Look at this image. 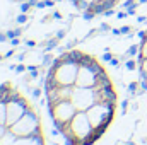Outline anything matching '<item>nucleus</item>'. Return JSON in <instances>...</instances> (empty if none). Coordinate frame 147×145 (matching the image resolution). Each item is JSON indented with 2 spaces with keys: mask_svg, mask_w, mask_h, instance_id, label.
<instances>
[{
  "mask_svg": "<svg viewBox=\"0 0 147 145\" xmlns=\"http://www.w3.org/2000/svg\"><path fill=\"white\" fill-rule=\"evenodd\" d=\"M46 2V7H53L55 5V0H45Z\"/></svg>",
  "mask_w": 147,
  "mask_h": 145,
  "instance_id": "45",
  "label": "nucleus"
},
{
  "mask_svg": "<svg viewBox=\"0 0 147 145\" xmlns=\"http://www.w3.org/2000/svg\"><path fill=\"white\" fill-rule=\"evenodd\" d=\"M116 3H118V0H99L98 3H94V5H92V12H94L96 15H103L106 10L115 9V7H116Z\"/></svg>",
  "mask_w": 147,
  "mask_h": 145,
  "instance_id": "8",
  "label": "nucleus"
},
{
  "mask_svg": "<svg viewBox=\"0 0 147 145\" xmlns=\"http://www.w3.org/2000/svg\"><path fill=\"white\" fill-rule=\"evenodd\" d=\"M2 60H3V55H0V62H2Z\"/></svg>",
  "mask_w": 147,
  "mask_h": 145,
  "instance_id": "50",
  "label": "nucleus"
},
{
  "mask_svg": "<svg viewBox=\"0 0 147 145\" xmlns=\"http://www.w3.org/2000/svg\"><path fill=\"white\" fill-rule=\"evenodd\" d=\"M51 15H53V19H62V14H60L58 10H53V14H51Z\"/></svg>",
  "mask_w": 147,
  "mask_h": 145,
  "instance_id": "39",
  "label": "nucleus"
},
{
  "mask_svg": "<svg viewBox=\"0 0 147 145\" xmlns=\"http://www.w3.org/2000/svg\"><path fill=\"white\" fill-rule=\"evenodd\" d=\"M125 68L127 70H139V62L128 58V60H125Z\"/></svg>",
  "mask_w": 147,
  "mask_h": 145,
  "instance_id": "15",
  "label": "nucleus"
},
{
  "mask_svg": "<svg viewBox=\"0 0 147 145\" xmlns=\"http://www.w3.org/2000/svg\"><path fill=\"white\" fill-rule=\"evenodd\" d=\"M55 2H62V0H55Z\"/></svg>",
  "mask_w": 147,
  "mask_h": 145,
  "instance_id": "51",
  "label": "nucleus"
},
{
  "mask_svg": "<svg viewBox=\"0 0 147 145\" xmlns=\"http://www.w3.org/2000/svg\"><path fill=\"white\" fill-rule=\"evenodd\" d=\"M111 60H113V53H111L110 50H106V51L101 55V62H108V63H110Z\"/></svg>",
  "mask_w": 147,
  "mask_h": 145,
  "instance_id": "22",
  "label": "nucleus"
},
{
  "mask_svg": "<svg viewBox=\"0 0 147 145\" xmlns=\"http://www.w3.org/2000/svg\"><path fill=\"white\" fill-rule=\"evenodd\" d=\"M139 53H140V43H139V44H132V46L128 48V51H127L125 55H127V56L130 58V56H137Z\"/></svg>",
  "mask_w": 147,
  "mask_h": 145,
  "instance_id": "14",
  "label": "nucleus"
},
{
  "mask_svg": "<svg viewBox=\"0 0 147 145\" xmlns=\"http://www.w3.org/2000/svg\"><path fill=\"white\" fill-rule=\"evenodd\" d=\"M16 55V50H9L5 55H3V58H10V56H14Z\"/></svg>",
  "mask_w": 147,
  "mask_h": 145,
  "instance_id": "35",
  "label": "nucleus"
},
{
  "mask_svg": "<svg viewBox=\"0 0 147 145\" xmlns=\"http://www.w3.org/2000/svg\"><path fill=\"white\" fill-rule=\"evenodd\" d=\"M57 44H58V39H57V38H53V39H50V41H45V51H50V50L57 48Z\"/></svg>",
  "mask_w": 147,
  "mask_h": 145,
  "instance_id": "16",
  "label": "nucleus"
},
{
  "mask_svg": "<svg viewBox=\"0 0 147 145\" xmlns=\"http://www.w3.org/2000/svg\"><path fill=\"white\" fill-rule=\"evenodd\" d=\"M139 3H147V0H139Z\"/></svg>",
  "mask_w": 147,
  "mask_h": 145,
  "instance_id": "47",
  "label": "nucleus"
},
{
  "mask_svg": "<svg viewBox=\"0 0 147 145\" xmlns=\"http://www.w3.org/2000/svg\"><path fill=\"white\" fill-rule=\"evenodd\" d=\"M127 12H128V15H135V12H137V5H134V7H128V9H125Z\"/></svg>",
  "mask_w": 147,
  "mask_h": 145,
  "instance_id": "27",
  "label": "nucleus"
},
{
  "mask_svg": "<svg viewBox=\"0 0 147 145\" xmlns=\"http://www.w3.org/2000/svg\"><path fill=\"white\" fill-rule=\"evenodd\" d=\"M77 111H87L91 106L98 103V89L96 87H74V94L70 97Z\"/></svg>",
  "mask_w": 147,
  "mask_h": 145,
  "instance_id": "2",
  "label": "nucleus"
},
{
  "mask_svg": "<svg viewBox=\"0 0 147 145\" xmlns=\"http://www.w3.org/2000/svg\"><path fill=\"white\" fill-rule=\"evenodd\" d=\"M26 44H28L29 48H34V46H36V41H33V39H28V41H26Z\"/></svg>",
  "mask_w": 147,
  "mask_h": 145,
  "instance_id": "41",
  "label": "nucleus"
},
{
  "mask_svg": "<svg viewBox=\"0 0 147 145\" xmlns=\"http://www.w3.org/2000/svg\"><path fill=\"white\" fill-rule=\"evenodd\" d=\"M80 2H84V3H87V5H91V9H92V5H94V3H98L99 0H80Z\"/></svg>",
  "mask_w": 147,
  "mask_h": 145,
  "instance_id": "36",
  "label": "nucleus"
},
{
  "mask_svg": "<svg viewBox=\"0 0 147 145\" xmlns=\"http://www.w3.org/2000/svg\"><path fill=\"white\" fill-rule=\"evenodd\" d=\"M121 108H123V113H127V108H128V101H123V103H121Z\"/></svg>",
  "mask_w": 147,
  "mask_h": 145,
  "instance_id": "43",
  "label": "nucleus"
},
{
  "mask_svg": "<svg viewBox=\"0 0 147 145\" xmlns=\"http://www.w3.org/2000/svg\"><path fill=\"white\" fill-rule=\"evenodd\" d=\"M144 142H146V144H147V138H146V140H144Z\"/></svg>",
  "mask_w": 147,
  "mask_h": 145,
  "instance_id": "52",
  "label": "nucleus"
},
{
  "mask_svg": "<svg viewBox=\"0 0 147 145\" xmlns=\"http://www.w3.org/2000/svg\"><path fill=\"white\" fill-rule=\"evenodd\" d=\"M127 15H128V12H127V10H123V12H118V14H116V17H118V19H125Z\"/></svg>",
  "mask_w": 147,
  "mask_h": 145,
  "instance_id": "34",
  "label": "nucleus"
},
{
  "mask_svg": "<svg viewBox=\"0 0 147 145\" xmlns=\"http://www.w3.org/2000/svg\"><path fill=\"white\" fill-rule=\"evenodd\" d=\"M69 55H70V60H72V62H75V63L80 65V60H82V56H84V51H80V50H69Z\"/></svg>",
  "mask_w": 147,
  "mask_h": 145,
  "instance_id": "12",
  "label": "nucleus"
},
{
  "mask_svg": "<svg viewBox=\"0 0 147 145\" xmlns=\"http://www.w3.org/2000/svg\"><path fill=\"white\" fill-rule=\"evenodd\" d=\"M17 144V137L14 135V132L10 128H7V132L0 137V145H16Z\"/></svg>",
  "mask_w": 147,
  "mask_h": 145,
  "instance_id": "10",
  "label": "nucleus"
},
{
  "mask_svg": "<svg viewBox=\"0 0 147 145\" xmlns=\"http://www.w3.org/2000/svg\"><path fill=\"white\" fill-rule=\"evenodd\" d=\"M10 44L16 48V46H19L21 44V38H14V39H10Z\"/></svg>",
  "mask_w": 147,
  "mask_h": 145,
  "instance_id": "30",
  "label": "nucleus"
},
{
  "mask_svg": "<svg viewBox=\"0 0 147 145\" xmlns=\"http://www.w3.org/2000/svg\"><path fill=\"white\" fill-rule=\"evenodd\" d=\"M50 116L53 118V121H62V123H70L72 118L77 113V108L74 106L70 99H62L60 103H57L53 108L48 109Z\"/></svg>",
  "mask_w": 147,
  "mask_h": 145,
  "instance_id": "4",
  "label": "nucleus"
},
{
  "mask_svg": "<svg viewBox=\"0 0 147 145\" xmlns=\"http://www.w3.org/2000/svg\"><path fill=\"white\" fill-rule=\"evenodd\" d=\"M94 60H96V58H92L91 55L84 53V56H82V60H80V65H87V67H89V65H91V63H92Z\"/></svg>",
  "mask_w": 147,
  "mask_h": 145,
  "instance_id": "18",
  "label": "nucleus"
},
{
  "mask_svg": "<svg viewBox=\"0 0 147 145\" xmlns=\"http://www.w3.org/2000/svg\"><path fill=\"white\" fill-rule=\"evenodd\" d=\"M16 145H45L43 132L36 133V135H29V137H17V144Z\"/></svg>",
  "mask_w": 147,
  "mask_h": 145,
  "instance_id": "9",
  "label": "nucleus"
},
{
  "mask_svg": "<svg viewBox=\"0 0 147 145\" xmlns=\"http://www.w3.org/2000/svg\"><path fill=\"white\" fill-rule=\"evenodd\" d=\"M53 60H55V56H51V55L46 51V53H45V56H43V65H45V67H46V65L50 67V65L53 63Z\"/></svg>",
  "mask_w": 147,
  "mask_h": 145,
  "instance_id": "20",
  "label": "nucleus"
},
{
  "mask_svg": "<svg viewBox=\"0 0 147 145\" xmlns=\"http://www.w3.org/2000/svg\"><path fill=\"white\" fill-rule=\"evenodd\" d=\"M121 29V34H130L132 33V28L130 26H123V28H120Z\"/></svg>",
  "mask_w": 147,
  "mask_h": 145,
  "instance_id": "28",
  "label": "nucleus"
},
{
  "mask_svg": "<svg viewBox=\"0 0 147 145\" xmlns=\"http://www.w3.org/2000/svg\"><path fill=\"white\" fill-rule=\"evenodd\" d=\"M10 130L14 132L16 137H29V135L41 133V121L38 118L36 111L33 108H29L19 121H16L10 126Z\"/></svg>",
  "mask_w": 147,
  "mask_h": 145,
  "instance_id": "1",
  "label": "nucleus"
},
{
  "mask_svg": "<svg viewBox=\"0 0 147 145\" xmlns=\"http://www.w3.org/2000/svg\"><path fill=\"white\" fill-rule=\"evenodd\" d=\"M94 17H96V14L92 12V9H89V10L82 12V19H84V21H92Z\"/></svg>",
  "mask_w": 147,
  "mask_h": 145,
  "instance_id": "19",
  "label": "nucleus"
},
{
  "mask_svg": "<svg viewBox=\"0 0 147 145\" xmlns=\"http://www.w3.org/2000/svg\"><path fill=\"white\" fill-rule=\"evenodd\" d=\"M5 41H9L7 34H0V43H5Z\"/></svg>",
  "mask_w": 147,
  "mask_h": 145,
  "instance_id": "44",
  "label": "nucleus"
},
{
  "mask_svg": "<svg viewBox=\"0 0 147 145\" xmlns=\"http://www.w3.org/2000/svg\"><path fill=\"white\" fill-rule=\"evenodd\" d=\"M111 34H113V36H120V34H121V29H115V28H113V29H111Z\"/></svg>",
  "mask_w": 147,
  "mask_h": 145,
  "instance_id": "40",
  "label": "nucleus"
},
{
  "mask_svg": "<svg viewBox=\"0 0 147 145\" xmlns=\"http://www.w3.org/2000/svg\"><path fill=\"white\" fill-rule=\"evenodd\" d=\"M106 31H111V29H110V26H108L106 22H103L101 28H99V33H106Z\"/></svg>",
  "mask_w": 147,
  "mask_h": 145,
  "instance_id": "29",
  "label": "nucleus"
},
{
  "mask_svg": "<svg viewBox=\"0 0 147 145\" xmlns=\"http://www.w3.org/2000/svg\"><path fill=\"white\" fill-rule=\"evenodd\" d=\"M125 145H135V144H134V142H127Z\"/></svg>",
  "mask_w": 147,
  "mask_h": 145,
  "instance_id": "48",
  "label": "nucleus"
},
{
  "mask_svg": "<svg viewBox=\"0 0 147 145\" xmlns=\"http://www.w3.org/2000/svg\"><path fill=\"white\" fill-rule=\"evenodd\" d=\"M103 15H105V17H111V15H115V9H110V10H106Z\"/></svg>",
  "mask_w": 147,
  "mask_h": 145,
  "instance_id": "37",
  "label": "nucleus"
},
{
  "mask_svg": "<svg viewBox=\"0 0 147 145\" xmlns=\"http://www.w3.org/2000/svg\"><path fill=\"white\" fill-rule=\"evenodd\" d=\"M110 65H111V67H115V68H118V67H120V58L113 56V60L110 62Z\"/></svg>",
  "mask_w": 147,
  "mask_h": 145,
  "instance_id": "25",
  "label": "nucleus"
},
{
  "mask_svg": "<svg viewBox=\"0 0 147 145\" xmlns=\"http://www.w3.org/2000/svg\"><path fill=\"white\" fill-rule=\"evenodd\" d=\"M16 2H19V3H21V2H28V0H16Z\"/></svg>",
  "mask_w": 147,
  "mask_h": 145,
  "instance_id": "49",
  "label": "nucleus"
},
{
  "mask_svg": "<svg viewBox=\"0 0 147 145\" xmlns=\"http://www.w3.org/2000/svg\"><path fill=\"white\" fill-rule=\"evenodd\" d=\"M139 87H140V82H130V84H128V91H130L132 94H135V92L139 91Z\"/></svg>",
  "mask_w": 147,
  "mask_h": 145,
  "instance_id": "23",
  "label": "nucleus"
},
{
  "mask_svg": "<svg viewBox=\"0 0 147 145\" xmlns=\"http://www.w3.org/2000/svg\"><path fill=\"white\" fill-rule=\"evenodd\" d=\"M139 80H147V58L139 62Z\"/></svg>",
  "mask_w": 147,
  "mask_h": 145,
  "instance_id": "11",
  "label": "nucleus"
},
{
  "mask_svg": "<svg viewBox=\"0 0 147 145\" xmlns=\"http://www.w3.org/2000/svg\"><path fill=\"white\" fill-rule=\"evenodd\" d=\"M28 70V65H22V63H19L17 67H16V72L19 73V72H26Z\"/></svg>",
  "mask_w": 147,
  "mask_h": 145,
  "instance_id": "26",
  "label": "nucleus"
},
{
  "mask_svg": "<svg viewBox=\"0 0 147 145\" xmlns=\"http://www.w3.org/2000/svg\"><path fill=\"white\" fill-rule=\"evenodd\" d=\"M28 72H29V75H31V79L39 77V75H38V67L36 65H28Z\"/></svg>",
  "mask_w": 147,
  "mask_h": 145,
  "instance_id": "21",
  "label": "nucleus"
},
{
  "mask_svg": "<svg viewBox=\"0 0 147 145\" xmlns=\"http://www.w3.org/2000/svg\"><path fill=\"white\" fill-rule=\"evenodd\" d=\"M45 7H46V2H45V0H38L36 9H45Z\"/></svg>",
  "mask_w": 147,
  "mask_h": 145,
  "instance_id": "33",
  "label": "nucleus"
},
{
  "mask_svg": "<svg viewBox=\"0 0 147 145\" xmlns=\"http://www.w3.org/2000/svg\"><path fill=\"white\" fill-rule=\"evenodd\" d=\"M70 130L72 133L79 138V140H84V138H89L94 132L91 121H89V116L86 111H77L75 116L72 118L70 121Z\"/></svg>",
  "mask_w": 147,
  "mask_h": 145,
  "instance_id": "3",
  "label": "nucleus"
},
{
  "mask_svg": "<svg viewBox=\"0 0 147 145\" xmlns=\"http://www.w3.org/2000/svg\"><path fill=\"white\" fill-rule=\"evenodd\" d=\"M140 53L144 55V58H147V38L144 41H140Z\"/></svg>",
  "mask_w": 147,
  "mask_h": 145,
  "instance_id": "24",
  "label": "nucleus"
},
{
  "mask_svg": "<svg viewBox=\"0 0 147 145\" xmlns=\"http://www.w3.org/2000/svg\"><path fill=\"white\" fill-rule=\"evenodd\" d=\"M137 21H139V22H146L147 17H146V15H139V17H137Z\"/></svg>",
  "mask_w": 147,
  "mask_h": 145,
  "instance_id": "46",
  "label": "nucleus"
},
{
  "mask_svg": "<svg viewBox=\"0 0 147 145\" xmlns=\"http://www.w3.org/2000/svg\"><path fill=\"white\" fill-rule=\"evenodd\" d=\"M31 92H33V96H34V97H41V89H33Z\"/></svg>",
  "mask_w": 147,
  "mask_h": 145,
  "instance_id": "38",
  "label": "nucleus"
},
{
  "mask_svg": "<svg viewBox=\"0 0 147 145\" xmlns=\"http://www.w3.org/2000/svg\"><path fill=\"white\" fill-rule=\"evenodd\" d=\"M65 33H67V29H62V31H58V33H57V39H58V41H60V39H62V38L65 36Z\"/></svg>",
  "mask_w": 147,
  "mask_h": 145,
  "instance_id": "32",
  "label": "nucleus"
},
{
  "mask_svg": "<svg viewBox=\"0 0 147 145\" xmlns=\"http://www.w3.org/2000/svg\"><path fill=\"white\" fill-rule=\"evenodd\" d=\"M5 132H7V126H5V125H0V137H2Z\"/></svg>",
  "mask_w": 147,
  "mask_h": 145,
  "instance_id": "42",
  "label": "nucleus"
},
{
  "mask_svg": "<svg viewBox=\"0 0 147 145\" xmlns=\"http://www.w3.org/2000/svg\"><path fill=\"white\" fill-rule=\"evenodd\" d=\"M137 36H139V39H140V41H144V39L147 38V33H146V29H144V31H139V33H137Z\"/></svg>",
  "mask_w": 147,
  "mask_h": 145,
  "instance_id": "31",
  "label": "nucleus"
},
{
  "mask_svg": "<svg viewBox=\"0 0 147 145\" xmlns=\"http://www.w3.org/2000/svg\"><path fill=\"white\" fill-rule=\"evenodd\" d=\"M29 108H31V104L24 97L16 99V101H10L7 104V128H10L16 121H19L26 114V111Z\"/></svg>",
  "mask_w": 147,
  "mask_h": 145,
  "instance_id": "6",
  "label": "nucleus"
},
{
  "mask_svg": "<svg viewBox=\"0 0 147 145\" xmlns=\"http://www.w3.org/2000/svg\"><path fill=\"white\" fill-rule=\"evenodd\" d=\"M75 85L79 87H98V75L87 65H79V73Z\"/></svg>",
  "mask_w": 147,
  "mask_h": 145,
  "instance_id": "7",
  "label": "nucleus"
},
{
  "mask_svg": "<svg viewBox=\"0 0 147 145\" xmlns=\"http://www.w3.org/2000/svg\"><path fill=\"white\" fill-rule=\"evenodd\" d=\"M29 21V14H22V12H19V15L16 17V22L17 24H26Z\"/></svg>",
  "mask_w": 147,
  "mask_h": 145,
  "instance_id": "17",
  "label": "nucleus"
},
{
  "mask_svg": "<svg viewBox=\"0 0 147 145\" xmlns=\"http://www.w3.org/2000/svg\"><path fill=\"white\" fill-rule=\"evenodd\" d=\"M77 73H79V63L75 62H67L62 63L57 72H55V79L60 85H75L77 80Z\"/></svg>",
  "mask_w": 147,
  "mask_h": 145,
  "instance_id": "5",
  "label": "nucleus"
},
{
  "mask_svg": "<svg viewBox=\"0 0 147 145\" xmlns=\"http://www.w3.org/2000/svg\"><path fill=\"white\" fill-rule=\"evenodd\" d=\"M0 125L7 126V104L0 101Z\"/></svg>",
  "mask_w": 147,
  "mask_h": 145,
  "instance_id": "13",
  "label": "nucleus"
}]
</instances>
